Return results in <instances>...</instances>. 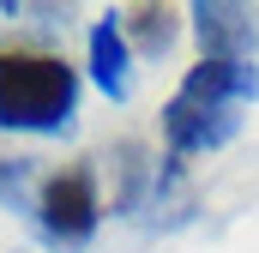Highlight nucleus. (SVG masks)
I'll return each mask as SVG.
<instances>
[{
  "instance_id": "f257e3e1",
  "label": "nucleus",
  "mask_w": 259,
  "mask_h": 253,
  "mask_svg": "<svg viewBox=\"0 0 259 253\" xmlns=\"http://www.w3.org/2000/svg\"><path fill=\"white\" fill-rule=\"evenodd\" d=\"M247 103H259V66L253 61H199V66H187L181 91L163 103L169 157H199V151L229 145Z\"/></svg>"
},
{
  "instance_id": "f03ea898",
  "label": "nucleus",
  "mask_w": 259,
  "mask_h": 253,
  "mask_svg": "<svg viewBox=\"0 0 259 253\" xmlns=\"http://www.w3.org/2000/svg\"><path fill=\"white\" fill-rule=\"evenodd\" d=\"M78 115V72L61 55L0 49V126L12 133H61Z\"/></svg>"
},
{
  "instance_id": "7ed1b4c3",
  "label": "nucleus",
  "mask_w": 259,
  "mask_h": 253,
  "mask_svg": "<svg viewBox=\"0 0 259 253\" xmlns=\"http://www.w3.org/2000/svg\"><path fill=\"white\" fill-rule=\"evenodd\" d=\"M36 223H42V235H49V241H61V247L91 241V235H97V223H103L97 175H91V169H61V175H49L42 193H36Z\"/></svg>"
},
{
  "instance_id": "20e7f679",
  "label": "nucleus",
  "mask_w": 259,
  "mask_h": 253,
  "mask_svg": "<svg viewBox=\"0 0 259 253\" xmlns=\"http://www.w3.org/2000/svg\"><path fill=\"white\" fill-rule=\"evenodd\" d=\"M199 61H253L259 55V12L241 0H199L193 12Z\"/></svg>"
},
{
  "instance_id": "39448f33",
  "label": "nucleus",
  "mask_w": 259,
  "mask_h": 253,
  "mask_svg": "<svg viewBox=\"0 0 259 253\" xmlns=\"http://www.w3.org/2000/svg\"><path fill=\"white\" fill-rule=\"evenodd\" d=\"M91 78L109 103H127L133 97V49L121 36V18H97L91 24Z\"/></svg>"
},
{
  "instance_id": "423d86ee",
  "label": "nucleus",
  "mask_w": 259,
  "mask_h": 253,
  "mask_svg": "<svg viewBox=\"0 0 259 253\" xmlns=\"http://www.w3.org/2000/svg\"><path fill=\"white\" fill-rule=\"evenodd\" d=\"M121 36H133L139 55H163L175 43V12L169 6H133L127 18H121Z\"/></svg>"
},
{
  "instance_id": "0eeeda50",
  "label": "nucleus",
  "mask_w": 259,
  "mask_h": 253,
  "mask_svg": "<svg viewBox=\"0 0 259 253\" xmlns=\"http://www.w3.org/2000/svg\"><path fill=\"white\" fill-rule=\"evenodd\" d=\"M30 181H36V163L30 157H6L0 163V205H24Z\"/></svg>"
}]
</instances>
